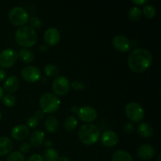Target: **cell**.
I'll list each match as a JSON object with an SVG mask.
<instances>
[{
    "mask_svg": "<svg viewBox=\"0 0 161 161\" xmlns=\"http://www.w3.org/2000/svg\"><path fill=\"white\" fill-rule=\"evenodd\" d=\"M37 33L30 26H21L17 30L15 34L16 42L24 48L34 47L37 42Z\"/></svg>",
    "mask_w": 161,
    "mask_h": 161,
    "instance_id": "obj_2",
    "label": "cell"
},
{
    "mask_svg": "<svg viewBox=\"0 0 161 161\" xmlns=\"http://www.w3.org/2000/svg\"><path fill=\"white\" fill-rule=\"evenodd\" d=\"M102 145L106 147H114L119 142L117 134L113 130H106L104 132L101 138Z\"/></svg>",
    "mask_w": 161,
    "mask_h": 161,
    "instance_id": "obj_14",
    "label": "cell"
},
{
    "mask_svg": "<svg viewBox=\"0 0 161 161\" xmlns=\"http://www.w3.org/2000/svg\"><path fill=\"white\" fill-rule=\"evenodd\" d=\"M77 124H78V120H77L76 117H75L74 116H69L64 120V127L66 130L72 131L76 127Z\"/></svg>",
    "mask_w": 161,
    "mask_h": 161,
    "instance_id": "obj_25",
    "label": "cell"
},
{
    "mask_svg": "<svg viewBox=\"0 0 161 161\" xmlns=\"http://www.w3.org/2000/svg\"><path fill=\"white\" fill-rule=\"evenodd\" d=\"M19 86H20L19 79L16 75H10L5 81L3 89L8 94H12L19 89Z\"/></svg>",
    "mask_w": 161,
    "mask_h": 161,
    "instance_id": "obj_15",
    "label": "cell"
},
{
    "mask_svg": "<svg viewBox=\"0 0 161 161\" xmlns=\"http://www.w3.org/2000/svg\"><path fill=\"white\" fill-rule=\"evenodd\" d=\"M153 62L152 53L145 48H137L130 53L127 64L130 69L137 73L145 72Z\"/></svg>",
    "mask_w": 161,
    "mask_h": 161,
    "instance_id": "obj_1",
    "label": "cell"
},
{
    "mask_svg": "<svg viewBox=\"0 0 161 161\" xmlns=\"http://www.w3.org/2000/svg\"><path fill=\"white\" fill-rule=\"evenodd\" d=\"M3 92H4V91H3V87L0 86V100L3 97Z\"/></svg>",
    "mask_w": 161,
    "mask_h": 161,
    "instance_id": "obj_43",
    "label": "cell"
},
{
    "mask_svg": "<svg viewBox=\"0 0 161 161\" xmlns=\"http://www.w3.org/2000/svg\"><path fill=\"white\" fill-rule=\"evenodd\" d=\"M13 149V142L8 137H0V156L9 153Z\"/></svg>",
    "mask_w": 161,
    "mask_h": 161,
    "instance_id": "obj_18",
    "label": "cell"
},
{
    "mask_svg": "<svg viewBox=\"0 0 161 161\" xmlns=\"http://www.w3.org/2000/svg\"><path fill=\"white\" fill-rule=\"evenodd\" d=\"M8 17L11 24L16 26H23L29 20V14L23 7L16 6L9 10Z\"/></svg>",
    "mask_w": 161,
    "mask_h": 161,
    "instance_id": "obj_5",
    "label": "cell"
},
{
    "mask_svg": "<svg viewBox=\"0 0 161 161\" xmlns=\"http://www.w3.org/2000/svg\"><path fill=\"white\" fill-rule=\"evenodd\" d=\"M57 161H70V160H69V159L68 158V157H59V158H58V160Z\"/></svg>",
    "mask_w": 161,
    "mask_h": 161,
    "instance_id": "obj_42",
    "label": "cell"
},
{
    "mask_svg": "<svg viewBox=\"0 0 161 161\" xmlns=\"http://www.w3.org/2000/svg\"><path fill=\"white\" fill-rule=\"evenodd\" d=\"M31 146L30 145L29 142H23L22 144H20V147H19V149L20 151L19 152L23 153H28L30 150H31Z\"/></svg>",
    "mask_w": 161,
    "mask_h": 161,
    "instance_id": "obj_33",
    "label": "cell"
},
{
    "mask_svg": "<svg viewBox=\"0 0 161 161\" xmlns=\"http://www.w3.org/2000/svg\"><path fill=\"white\" fill-rule=\"evenodd\" d=\"M78 110H79V108L77 106H75V105H74V106L71 107V112H72V113H77Z\"/></svg>",
    "mask_w": 161,
    "mask_h": 161,
    "instance_id": "obj_41",
    "label": "cell"
},
{
    "mask_svg": "<svg viewBox=\"0 0 161 161\" xmlns=\"http://www.w3.org/2000/svg\"><path fill=\"white\" fill-rule=\"evenodd\" d=\"M132 3L134 4H136L137 6H141V5H144L148 3V1L147 0H133Z\"/></svg>",
    "mask_w": 161,
    "mask_h": 161,
    "instance_id": "obj_38",
    "label": "cell"
},
{
    "mask_svg": "<svg viewBox=\"0 0 161 161\" xmlns=\"http://www.w3.org/2000/svg\"><path fill=\"white\" fill-rule=\"evenodd\" d=\"M17 58V53L14 49H4L0 52V66L4 69L12 67L16 63Z\"/></svg>",
    "mask_w": 161,
    "mask_h": 161,
    "instance_id": "obj_7",
    "label": "cell"
},
{
    "mask_svg": "<svg viewBox=\"0 0 161 161\" xmlns=\"http://www.w3.org/2000/svg\"><path fill=\"white\" fill-rule=\"evenodd\" d=\"M77 116L79 119L83 122L91 123L97 119V113L95 108H93L92 106L85 105L79 108Z\"/></svg>",
    "mask_w": 161,
    "mask_h": 161,
    "instance_id": "obj_9",
    "label": "cell"
},
{
    "mask_svg": "<svg viewBox=\"0 0 161 161\" xmlns=\"http://www.w3.org/2000/svg\"><path fill=\"white\" fill-rule=\"evenodd\" d=\"M47 49H48V47H47V46L46 44H42V45L39 46V50L41 52H46L47 50Z\"/></svg>",
    "mask_w": 161,
    "mask_h": 161,
    "instance_id": "obj_39",
    "label": "cell"
},
{
    "mask_svg": "<svg viewBox=\"0 0 161 161\" xmlns=\"http://www.w3.org/2000/svg\"><path fill=\"white\" fill-rule=\"evenodd\" d=\"M29 136V128L26 125L19 124L11 130V137L16 141H23Z\"/></svg>",
    "mask_w": 161,
    "mask_h": 161,
    "instance_id": "obj_12",
    "label": "cell"
},
{
    "mask_svg": "<svg viewBox=\"0 0 161 161\" xmlns=\"http://www.w3.org/2000/svg\"><path fill=\"white\" fill-rule=\"evenodd\" d=\"M20 75L24 80L28 83H36L40 79L41 72L37 67L26 66L20 72Z\"/></svg>",
    "mask_w": 161,
    "mask_h": 161,
    "instance_id": "obj_10",
    "label": "cell"
},
{
    "mask_svg": "<svg viewBox=\"0 0 161 161\" xmlns=\"http://www.w3.org/2000/svg\"><path fill=\"white\" fill-rule=\"evenodd\" d=\"M44 72L49 77H57L59 73V69L55 64H47L44 67Z\"/></svg>",
    "mask_w": 161,
    "mask_h": 161,
    "instance_id": "obj_26",
    "label": "cell"
},
{
    "mask_svg": "<svg viewBox=\"0 0 161 161\" xmlns=\"http://www.w3.org/2000/svg\"><path fill=\"white\" fill-rule=\"evenodd\" d=\"M137 155L140 159L144 160H151L155 155V149L151 145H142L137 150Z\"/></svg>",
    "mask_w": 161,
    "mask_h": 161,
    "instance_id": "obj_16",
    "label": "cell"
},
{
    "mask_svg": "<svg viewBox=\"0 0 161 161\" xmlns=\"http://www.w3.org/2000/svg\"><path fill=\"white\" fill-rule=\"evenodd\" d=\"M142 17V11L138 6H133L128 11L127 17L131 21H138Z\"/></svg>",
    "mask_w": 161,
    "mask_h": 161,
    "instance_id": "obj_23",
    "label": "cell"
},
{
    "mask_svg": "<svg viewBox=\"0 0 161 161\" xmlns=\"http://www.w3.org/2000/svg\"><path fill=\"white\" fill-rule=\"evenodd\" d=\"M17 57L25 64H29V63L32 62L35 58V55L32 53V51L25 48L19 50L18 53H17Z\"/></svg>",
    "mask_w": 161,
    "mask_h": 161,
    "instance_id": "obj_20",
    "label": "cell"
},
{
    "mask_svg": "<svg viewBox=\"0 0 161 161\" xmlns=\"http://www.w3.org/2000/svg\"><path fill=\"white\" fill-rule=\"evenodd\" d=\"M0 161H1V160H0Z\"/></svg>",
    "mask_w": 161,
    "mask_h": 161,
    "instance_id": "obj_46",
    "label": "cell"
},
{
    "mask_svg": "<svg viewBox=\"0 0 161 161\" xmlns=\"http://www.w3.org/2000/svg\"><path fill=\"white\" fill-rule=\"evenodd\" d=\"M44 138H45V135H44L43 132L39 130H34L30 135V145L33 147H39L43 143Z\"/></svg>",
    "mask_w": 161,
    "mask_h": 161,
    "instance_id": "obj_17",
    "label": "cell"
},
{
    "mask_svg": "<svg viewBox=\"0 0 161 161\" xmlns=\"http://www.w3.org/2000/svg\"><path fill=\"white\" fill-rule=\"evenodd\" d=\"M137 132L142 138H149L153 134V129L150 124L147 123H142L137 127Z\"/></svg>",
    "mask_w": 161,
    "mask_h": 161,
    "instance_id": "obj_19",
    "label": "cell"
},
{
    "mask_svg": "<svg viewBox=\"0 0 161 161\" xmlns=\"http://www.w3.org/2000/svg\"><path fill=\"white\" fill-rule=\"evenodd\" d=\"M6 75H7V73L6 71L3 69H0V82L3 81L6 78Z\"/></svg>",
    "mask_w": 161,
    "mask_h": 161,
    "instance_id": "obj_37",
    "label": "cell"
},
{
    "mask_svg": "<svg viewBox=\"0 0 161 161\" xmlns=\"http://www.w3.org/2000/svg\"><path fill=\"white\" fill-rule=\"evenodd\" d=\"M6 161H25V156L19 151L12 152L8 156Z\"/></svg>",
    "mask_w": 161,
    "mask_h": 161,
    "instance_id": "obj_28",
    "label": "cell"
},
{
    "mask_svg": "<svg viewBox=\"0 0 161 161\" xmlns=\"http://www.w3.org/2000/svg\"><path fill=\"white\" fill-rule=\"evenodd\" d=\"M27 127L28 128H36L39 125V122H38L37 119L34 117V116H31V117L28 118L27 119Z\"/></svg>",
    "mask_w": 161,
    "mask_h": 161,
    "instance_id": "obj_32",
    "label": "cell"
},
{
    "mask_svg": "<svg viewBox=\"0 0 161 161\" xmlns=\"http://www.w3.org/2000/svg\"><path fill=\"white\" fill-rule=\"evenodd\" d=\"M70 86L75 91H82L85 88L84 83H82L81 81H79V80H74L72 82V83L70 84Z\"/></svg>",
    "mask_w": 161,
    "mask_h": 161,
    "instance_id": "obj_31",
    "label": "cell"
},
{
    "mask_svg": "<svg viewBox=\"0 0 161 161\" xmlns=\"http://www.w3.org/2000/svg\"><path fill=\"white\" fill-rule=\"evenodd\" d=\"M123 130H124V133L131 134L132 132L135 130V125H134L132 123L127 122V123H125V124H124Z\"/></svg>",
    "mask_w": 161,
    "mask_h": 161,
    "instance_id": "obj_34",
    "label": "cell"
},
{
    "mask_svg": "<svg viewBox=\"0 0 161 161\" xmlns=\"http://www.w3.org/2000/svg\"><path fill=\"white\" fill-rule=\"evenodd\" d=\"M27 161H45L44 160L43 157H42L39 154H33L31 157L28 158V160Z\"/></svg>",
    "mask_w": 161,
    "mask_h": 161,
    "instance_id": "obj_36",
    "label": "cell"
},
{
    "mask_svg": "<svg viewBox=\"0 0 161 161\" xmlns=\"http://www.w3.org/2000/svg\"><path fill=\"white\" fill-rule=\"evenodd\" d=\"M113 45L118 51L125 53L130 49V42L124 36H116L113 39Z\"/></svg>",
    "mask_w": 161,
    "mask_h": 161,
    "instance_id": "obj_13",
    "label": "cell"
},
{
    "mask_svg": "<svg viewBox=\"0 0 161 161\" xmlns=\"http://www.w3.org/2000/svg\"><path fill=\"white\" fill-rule=\"evenodd\" d=\"M61 101L53 93H45L39 98V106L45 113L52 114L59 109Z\"/></svg>",
    "mask_w": 161,
    "mask_h": 161,
    "instance_id": "obj_4",
    "label": "cell"
},
{
    "mask_svg": "<svg viewBox=\"0 0 161 161\" xmlns=\"http://www.w3.org/2000/svg\"><path fill=\"white\" fill-rule=\"evenodd\" d=\"M43 159L45 161H57L59 158L58 151L53 148H47L44 151Z\"/></svg>",
    "mask_w": 161,
    "mask_h": 161,
    "instance_id": "obj_24",
    "label": "cell"
},
{
    "mask_svg": "<svg viewBox=\"0 0 161 161\" xmlns=\"http://www.w3.org/2000/svg\"><path fill=\"white\" fill-rule=\"evenodd\" d=\"M160 157H161V156L160 155V156H159V157H158V161H160Z\"/></svg>",
    "mask_w": 161,
    "mask_h": 161,
    "instance_id": "obj_44",
    "label": "cell"
},
{
    "mask_svg": "<svg viewBox=\"0 0 161 161\" xmlns=\"http://www.w3.org/2000/svg\"><path fill=\"white\" fill-rule=\"evenodd\" d=\"M30 25L32 28H40L41 25H42V21H41L40 18L38 17H31L29 20Z\"/></svg>",
    "mask_w": 161,
    "mask_h": 161,
    "instance_id": "obj_30",
    "label": "cell"
},
{
    "mask_svg": "<svg viewBox=\"0 0 161 161\" xmlns=\"http://www.w3.org/2000/svg\"><path fill=\"white\" fill-rule=\"evenodd\" d=\"M78 137L82 143L91 146L98 141L100 138V130L94 124H84L80 127L78 132Z\"/></svg>",
    "mask_w": 161,
    "mask_h": 161,
    "instance_id": "obj_3",
    "label": "cell"
},
{
    "mask_svg": "<svg viewBox=\"0 0 161 161\" xmlns=\"http://www.w3.org/2000/svg\"><path fill=\"white\" fill-rule=\"evenodd\" d=\"M112 161H134L132 156L124 150H117L113 154Z\"/></svg>",
    "mask_w": 161,
    "mask_h": 161,
    "instance_id": "obj_22",
    "label": "cell"
},
{
    "mask_svg": "<svg viewBox=\"0 0 161 161\" xmlns=\"http://www.w3.org/2000/svg\"><path fill=\"white\" fill-rule=\"evenodd\" d=\"M61 39V34L58 29L55 28H50L46 30L44 33V41L46 45L48 46H56Z\"/></svg>",
    "mask_w": 161,
    "mask_h": 161,
    "instance_id": "obj_11",
    "label": "cell"
},
{
    "mask_svg": "<svg viewBox=\"0 0 161 161\" xmlns=\"http://www.w3.org/2000/svg\"><path fill=\"white\" fill-rule=\"evenodd\" d=\"M127 118L134 123H138L144 118L145 112L141 105L135 102H130L125 107Z\"/></svg>",
    "mask_w": 161,
    "mask_h": 161,
    "instance_id": "obj_6",
    "label": "cell"
},
{
    "mask_svg": "<svg viewBox=\"0 0 161 161\" xmlns=\"http://www.w3.org/2000/svg\"><path fill=\"white\" fill-rule=\"evenodd\" d=\"M52 89L55 95L64 96L70 89V83L66 77L63 75L57 76L52 83Z\"/></svg>",
    "mask_w": 161,
    "mask_h": 161,
    "instance_id": "obj_8",
    "label": "cell"
},
{
    "mask_svg": "<svg viewBox=\"0 0 161 161\" xmlns=\"http://www.w3.org/2000/svg\"><path fill=\"white\" fill-rule=\"evenodd\" d=\"M1 117H2V116H1V113H0V119H1Z\"/></svg>",
    "mask_w": 161,
    "mask_h": 161,
    "instance_id": "obj_45",
    "label": "cell"
},
{
    "mask_svg": "<svg viewBox=\"0 0 161 161\" xmlns=\"http://www.w3.org/2000/svg\"><path fill=\"white\" fill-rule=\"evenodd\" d=\"M52 145H53V142H52L50 139L46 140L45 142H44V146H45L47 148H50L52 146Z\"/></svg>",
    "mask_w": 161,
    "mask_h": 161,
    "instance_id": "obj_40",
    "label": "cell"
},
{
    "mask_svg": "<svg viewBox=\"0 0 161 161\" xmlns=\"http://www.w3.org/2000/svg\"><path fill=\"white\" fill-rule=\"evenodd\" d=\"M46 130L50 133H54L58 128V120L53 116H49L44 121Z\"/></svg>",
    "mask_w": 161,
    "mask_h": 161,
    "instance_id": "obj_21",
    "label": "cell"
},
{
    "mask_svg": "<svg viewBox=\"0 0 161 161\" xmlns=\"http://www.w3.org/2000/svg\"><path fill=\"white\" fill-rule=\"evenodd\" d=\"M142 14H144L146 18L151 19L155 17L156 14H157V9H156L155 6H153V5L146 4L143 7Z\"/></svg>",
    "mask_w": 161,
    "mask_h": 161,
    "instance_id": "obj_27",
    "label": "cell"
},
{
    "mask_svg": "<svg viewBox=\"0 0 161 161\" xmlns=\"http://www.w3.org/2000/svg\"><path fill=\"white\" fill-rule=\"evenodd\" d=\"M3 102L6 107H13L15 105L17 99L13 94H6L3 97Z\"/></svg>",
    "mask_w": 161,
    "mask_h": 161,
    "instance_id": "obj_29",
    "label": "cell"
},
{
    "mask_svg": "<svg viewBox=\"0 0 161 161\" xmlns=\"http://www.w3.org/2000/svg\"><path fill=\"white\" fill-rule=\"evenodd\" d=\"M45 115L46 113H44L42 110H36V111L34 113V116H33L37 119L38 122H39V121L42 120V119L45 118Z\"/></svg>",
    "mask_w": 161,
    "mask_h": 161,
    "instance_id": "obj_35",
    "label": "cell"
}]
</instances>
